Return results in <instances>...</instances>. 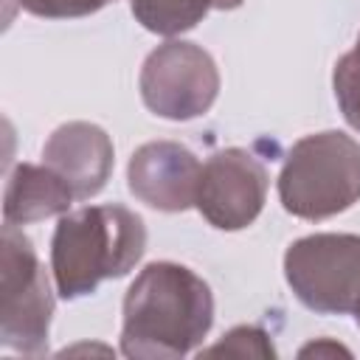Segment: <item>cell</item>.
<instances>
[{
	"label": "cell",
	"instance_id": "cell-8",
	"mask_svg": "<svg viewBox=\"0 0 360 360\" xmlns=\"http://www.w3.org/2000/svg\"><path fill=\"white\" fill-rule=\"evenodd\" d=\"M200 160L174 141H152L135 149L127 166L129 191L158 211H186L197 200Z\"/></svg>",
	"mask_w": 360,
	"mask_h": 360
},
{
	"label": "cell",
	"instance_id": "cell-12",
	"mask_svg": "<svg viewBox=\"0 0 360 360\" xmlns=\"http://www.w3.org/2000/svg\"><path fill=\"white\" fill-rule=\"evenodd\" d=\"M332 84H335V98L340 104L343 118L349 121L352 129L360 132V37H357V45L338 59Z\"/></svg>",
	"mask_w": 360,
	"mask_h": 360
},
{
	"label": "cell",
	"instance_id": "cell-15",
	"mask_svg": "<svg viewBox=\"0 0 360 360\" xmlns=\"http://www.w3.org/2000/svg\"><path fill=\"white\" fill-rule=\"evenodd\" d=\"M354 315H357V323H360V304H357V309H354Z\"/></svg>",
	"mask_w": 360,
	"mask_h": 360
},
{
	"label": "cell",
	"instance_id": "cell-14",
	"mask_svg": "<svg viewBox=\"0 0 360 360\" xmlns=\"http://www.w3.org/2000/svg\"><path fill=\"white\" fill-rule=\"evenodd\" d=\"M17 3L28 14L48 17V20H68V17L96 14L98 8H104L107 3H115V0H17Z\"/></svg>",
	"mask_w": 360,
	"mask_h": 360
},
{
	"label": "cell",
	"instance_id": "cell-6",
	"mask_svg": "<svg viewBox=\"0 0 360 360\" xmlns=\"http://www.w3.org/2000/svg\"><path fill=\"white\" fill-rule=\"evenodd\" d=\"M143 104L169 121H191L211 110L219 93V70L208 51L194 42L169 39L141 68Z\"/></svg>",
	"mask_w": 360,
	"mask_h": 360
},
{
	"label": "cell",
	"instance_id": "cell-10",
	"mask_svg": "<svg viewBox=\"0 0 360 360\" xmlns=\"http://www.w3.org/2000/svg\"><path fill=\"white\" fill-rule=\"evenodd\" d=\"M73 200L76 197L70 186L51 166L17 163L3 194V219L11 225L39 222L56 214H68Z\"/></svg>",
	"mask_w": 360,
	"mask_h": 360
},
{
	"label": "cell",
	"instance_id": "cell-11",
	"mask_svg": "<svg viewBox=\"0 0 360 360\" xmlns=\"http://www.w3.org/2000/svg\"><path fill=\"white\" fill-rule=\"evenodd\" d=\"M239 6L242 0H132V14L146 31L174 37L202 22V17L214 8L231 11Z\"/></svg>",
	"mask_w": 360,
	"mask_h": 360
},
{
	"label": "cell",
	"instance_id": "cell-9",
	"mask_svg": "<svg viewBox=\"0 0 360 360\" xmlns=\"http://www.w3.org/2000/svg\"><path fill=\"white\" fill-rule=\"evenodd\" d=\"M42 163L51 166L76 200L98 194L112 172V141L90 121H68L51 132L42 146Z\"/></svg>",
	"mask_w": 360,
	"mask_h": 360
},
{
	"label": "cell",
	"instance_id": "cell-13",
	"mask_svg": "<svg viewBox=\"0 0 360 360\" xmlns=\"http://www.w3.org/2000/svg\"><path fill=\"white\" fill-rule=\"evenodd\" d=\"M202 354H233V357H276V349L264 329L259 326H236L217 346Z\"/></svg>",
	"mask_w": 360,
	"mask_h": 360
},
{
	"label": "cell",
	"instance_id": "cell-3",
	"mask_svg": "<svg viewBox=\"0 0 360 360\" xmlns=\"http://www.w3.org/2000/svg\"><path fill=\"white\" fill-rule=\"evenodd\" d=\"M284 211L301 219H326L360 200V143L338 129L292 143L278 174Z\"/></svg>",
	"mask_w": 360,
	"mask_h": 360
},
{
	"label": "cell",
	"instance_id": "cell-2",
	"mask_svg": "<svg viewBox=\"0 0 360 360\" xmlns=\"http://www.w3.org/2000/svg\"><path fill=\"white\" fill-rule=\"evenodd\" d=\"M146 250L143 219L124 205H84L62 214L51 239V273L65 301L127 276Z\"/></svg>",
	"mask_w": 360,
	"mask_h": 360
},
{
	"label": "cell",
	"instance_id": "cell-7",
	"mask_svg": "<svg viewBox=\"0 0 360 360\" xmlns=\"http://www.w3.org/2000/svg\"><path fill=\"white\" fill-rule=\"evenodd\" d=\"M267 183V169L256 155L228 146L202 163L194 205L214 228L239 231L262 214Z\"/></svg>",
	"mask_w": 360,
	"mask_h": 360
},
{
	"label": "cell",
	"instance_id": "cell-5",
	"mask_svg": "<svg viewBox=\"0 0 360 360\" xmlns=\"http://www.w3.org/2000/svg\"><path fill=\"white\" fill-rule=\"evenodd\" d=\"M284 278L312 312H354L360 304V236L312 233L295 239L284 253Z\"/></svg>",
	"mask_w": 360,
	"mask_h": 360
},
{
	"label": "cell",
	"instance_id": "cell-4",
	"mask_svg": "<svg viewBox=\"0 0 360 360\" xmlns=\"http://www.w3.org/2000/svg\"><path fill=\"white\" fill-rule=\"evenodd\" d=\"M53 292L31 239L17 225H3L0 264V343L20 354L48 349Z\"/></svg>",
	"mask_w": 360,
	"mask_h": 360
},
{
	"label": "cell",
	"instance_id": "cell-1",
	"mask_svg": "<svg viewBox=\"0 0 360 360\" xmlns=\"http://www.w3.org/2000/svg\"><path fill=\"white\" fill-rule=\"evenodd\" d=\"M214 323L211 287L186 264H146L124 295L121 352L138 360H172L202 343Z\"/></svg>",
	"mask_w": 360,
	"mask_h": 360
}]
</instances>
